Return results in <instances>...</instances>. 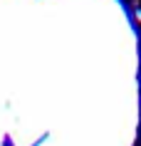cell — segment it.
I'll use <instances>...</instances> for the list:
<instances>
[]
</instances>
